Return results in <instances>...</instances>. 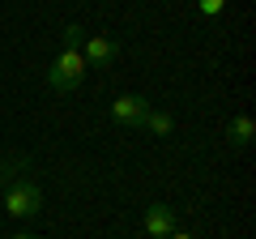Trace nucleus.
<instances>
[{
  "label": "nucleus",
  "instance_id": "1",
  "mask_svg": "<svg viewBox=\"0 0 256 239\" xmlns=\"http://www.w3.org/2000/svg\"><path fill=\"white\" fill-rule=\"evenodd\" d=\"M82 38H86V30L77 26V22H73V26H64V34H60V52H56L52 68H47V86H52L56 94H73V90H82V82H86Z\"/></svg>",
  "mask_w": 256,
  "mask_h": 239
},
{
  "label": "nucleus",
  "instance_id": "2",
  "mask_svg": "<svg viewBox=\"0 0 256 239\" xmlns=\"http://www.w3.org/2000/svg\"><path fill=\"white\" fill-rule=\"evenodd\" d=\"M0 192H4V214L9 218H38L43 214V188L30 180V166H22V171H13L4 184H0Z\"/></svg>",
  "mask_w": 256,
  "mask_h": 239
},
{
  "label": "nucleus",
  "instance_id": "3",
  "mask_svg": "<svg viewBox=\"0 0 256 239\" xmlns=\"http://www.w3.org/2000/svg\"><path fill=\"white\" fill-rule=\"evenodd\" d=\"M150 107H154V102H150L146 94H120V98L111 102V120H116L120 128H141V120H146Z\"/></svg>",
  "mask_w": 256,
  "mask_h": 239
},
{
  "label": "nucleus",
  "instance_id": "4",
  "mask_svg": "<svg viewBox=\"0 0 256 239\" xmlns=\"http://www.w3.org/2000/svg\"><path fill=\"white\" fill-rule=\"evenodd\" d=\"M116 56H120V43L111 34H86L82 38V60L86 68H107L116 64Z\"/></svg>",
  "mask_w": 256,
  "mask_h": 239
},
{
  "label": "nucleus",
  "instance_id": "5",
  "mask_svg": "<svg viewBox=\"0 0 256 239\" xmlns=\"http://www.w3.org/2000/svg\"><path fill=\"white\" fill-rule=\"evenodd\" d=\"M171 230H180V226H175V210H171V205H162V201L146 205V235L150 239H166Z\"/></svg>",
  "mask_w": 256,
  "mask_h": 239
},
{
  "label": "nucleus",
  "instance_id": "6",
  "mask_svg": "<svg viewBox=\"0 0 256 239\" xmlns=\"http://www.w3.org/2000/svg\"><path fill=\"white\" fill-rule=\"evenodd\" d=\"M252 137H256V120H252V116H235V120L226 124V141H230L235 150H248V146H252Z\"/></svg>",
  "mask_w": 256,
  "mask_h": 239
},
{
  "label": "nucleus",
  "instance_id": "7",
  "mask_svg": "<svg viewBox=\"0 0 256 239\" xmlns=\"http://www.w3.org/2000/svg\"><path fill=\"white\" fill-rule=\"evenodd\" d=\"M141 128H146L150 137H171V128H175V116H171V111H158V107H150V111H146V120H141Z\"/></svg>",
  "mask_w": 256,
  "mask_h": 239
},
{
  "label": "nucleus",
  "instance_id": "8",
  "mask_svg": "<svg viewBox=\"0 0 256 239\" xmlns=\"http://www.w3.org/2000/svg\"><path fill=\"white\" fill-rule=\"evenodd\" d=\"M222 4H226V0H196V13H201V18H218Z\"/></svg>",
  "mask_w": 256,
  "mask_h": 239
},
{
  "label": "nucleus",
  "instance_id": "9",
  "mask_svg": "<svg viewBox=\"0 0 256 239\" xmlns=\"http://www.w3.org/2000/svg\"><path fill=\"white\" fill-rule=\"evenodd\" d=\"M166 239H196V235H184V230H171V235H166Z\"/></svg>",
  "mask_w": 256,
  "mask_h": 239
},
{
  "label": "nucleus",
  "instance_id": "10",
  "mask_svg": "<svg viewBox=\"0 0 256 239\" xmlns=\"http://www.w3.org/2000/svg\"><path fill=\"white\" fill-rule=\"evenodd\" d=\"M9 239H38V235H30V230H18V235H9Z\"/></svg>",
  "mask_w": 256,
  "mask_h": 239
}]
</instances>
